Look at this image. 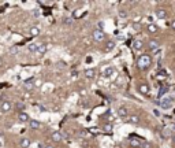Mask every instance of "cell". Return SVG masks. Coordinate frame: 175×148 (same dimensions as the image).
Listing matches in <instances>:
<instances>
[{
	"label": "cell",
	"instance_id": "cell-32",
	"mask_svg": "<svg viewBox=\"0 0 175 148\" xmlns=\"http://www.w3.org/2000/svg\"><path fill=\"white\" fill-rule=\"evenodd\" d=\"M171 27H172V29H174V30H175V19H174V21H172V22H171Z\"/></svg>",
	"mask_w": 175,
	"mask_h": 148
},
{
	"label": "cell",
	"instance_id": "cell-5",
	"mask_svg": "<svg viewBox=\"0 0 175 148\" xmlns=\"http://www.w3.org/2000/svg\"><path fill=\"white\" fill-rule=\"evenodd\" d=\"M148 48H149V51L159 50V48H160V41H159V40H156V39L149 40V41H148Z\"/></svg>",
	"mask_w": 175,
	"mask_h": 148
},
{
	"label": "cell",
	"instance_id": "cell-8",
	"mask_svg": "<svg viewBox=\"0 0 175 148\" xmlns=\"http://www.w3.org/2000/svg\"><path fill=\"white\" fill-rule=\"evenodd\" d=\"M118 115L120 117V118H126V117L129 115V110L126 108L125 106H120L118 108Z\"/></svg>",
	"mask_w": 175,
	"mask_h": 148
},
{
	"label": "cell",
	"instance_id": "cell-26",
	"mask_svg": "<svg viewBox=\"0 0 175 148\" xmlns=\"http://www.w3.org/2000/svg\"><path fill=\"white\" fill-rule=\"evenodd\" d=\"M30 34H32V36H39L40 34V29H39V27H36V26L32 27V29H30Z\"/></svg>",
	"mask_w": 175,
	"mask_h": 148
},
{
	"label": "cell",
	"instance_id": "cell-16",
	"mask_svg": "<svg viewBox=\"0 0 175 148\" xmlns=\"http://www.w3.org/2000/svg\"><path fill=\"white\" fill-rule=\"evenodd\" d=\"M146 29H148V32L152 33V34H155V33L159 32V27H157V25H155V24H149L148 26H146Z\"/></svg>",
	"mask_w": 175,
	"mask_h": 148
},
{
	"label": "cell",
	"instance_id": "cell-30",
	"mask_svg": "<svg viewBox=\"0 0 175 148\" xmlns=\"http://www.w3.org/2000/svg\"><path fill=\"white\" fill-rule=\"evenodd\" d=\"M90 133H92V134H97V133H98V130L96 129V127H93V129H90Z\"/></svg>",
	"mask_w": 175,
	"mask_h": 148
},
{
	"label": "cell",
	"instance_id": "cell-15",
	"mask_svg": "<svg viewBox=\"0 0 175 148\" xmlns=\"http://www.w3.org/2000/svg\"><path fill=\"white\" fill-rule=\"evenodd\" d=\"M37 50H39V44H36V43H30L27 45V51L30 53H37Z\"/></svg>",
	"mask_w": 175,
	"mask_h": 148
},
{
	"label": "cell",
	"instance_id": "cell-28",
	"mask_svg": "<svg viewBox=\"0 0 175 148\" xmlns=\"http://www.w3.org/2000/svg\"><path fill=\"white\" fill-rule=\"evenodd\" d=\"M141 148H152L149 141H141Z\"/></svg>",
	"mask_w": 175,
	"mask_h": 148
},
{
	"label": "cell",
	"instance_id": "cell-22",
	"mask_svg": "<svg viewBox=\"0 0 175 148\" xmlns=\"http://www.w3.org/2000/svg\"><path fill=\"white\" fill-rule=\"evenodd\" d=\"M15 108L18 110L19 113H23V108H25V103H22V101H17V103H15Z\"/></svg>",
	"mask_w": 175,
	"mask_h": 148
},
{
	"label": "cell",
	"instance_id": "cell-20",
	"mask_svg": "<svg viewBox=\"0 0 175 148\" xmlns=\"http://www.w3.org/2000/svg\"><path fill=\"white\" fill-rule=\"evenodd\" d=\"M103 132H105V133H111L112 132V129H114V126H112V124H105V125H103Z\"/></svg>",
	"mask_w": 175,
	"mask_h": 148
},
{
	"label": "cell",
	"instance_id": "cell-7",
	"mask_svg": "<svg viewBox=\"0 0 175 148\" xmlns=\"http://www.w3.org/2000/svg\"><path fill=\"white\" fill-rule=\"evenodd\" d=\"M114 74H115V69H114V67H111V66L105 67V69H104V71H103V76H104V77H105V78L112 77Z\"/></svg>",
	"mask_w": 175,
	"mask_h": 148
},
{
	"label": "cell",
	"instance_id": "cell-33",
	"mask_svg": "<svg viewBox=\"0 0 175 148\" xmlns=\"http://www.w3.org/2000/svg\"><path fill=\"white\" fill-rule=\"evenodd\" d=\"M172 144H175V136H172Z\"/></svg>",
	"mask_w": 175,
	"mask_h": 148
},
{
	"label": "cell",
	"instance_id": "cell-21",
	"mask_svg": "<svg viewBox=\"0 0 175 148\" xmlns=\"http://www.w3.org/2000/svg\"><path fill=\"white\" fill-rule=\"evenodd\" d=\"M30 143H32V141H30L29 139H22L21 143H19V145H21L22 148H29L30 147Z\"/></svg>",
	"mask_w": 175,
	"mask_h": 148
},
{
	"label": "cell",
	"instance_id": "cell-6",
	"mask_svg": "<svg viewBox=\"0 0 175 148\" xmlns=\"http://www.w3.org/2000/svg\"><path fill=\"white\" fill-rule=\"evenodd\" d=\"M51 139H52V141H55V143H60L63 140V134L60 133V132L55 130V132H52V134H51Z\"/></svg>",
	"mask_w": 175,
	"mask_h": 148
},
{
	"label": "cell",
	"instance_id": "cell-10",
	"mask_svg": "<svg viewBox=\"0 0 175 148\" xmlns=\"http://www.w3.org/2000/svg\"><path fill=\"white\" fill-rule=\"evenodd\" d=\"M138 92L139 93H142V95H148L149 93V85L148 84H139Z\"/></svg>",
	"mask_w": 175,
	"mask_h": 148
},
{
	"label": "cell",
	"instance_id": "cell-31",
	"mask_svg": "<svg viewBox=\"0 0 175 148\" xmlns=\"http://www.w3.org/2000/svg\"><path fill=\"white\" fill-rule=\"evenodd\" d=\"M71 19H66V21H64V24H67V25H70V24H71Z\"/></svg>",
	"mask_w": 175,
	"mask_h": 148
},
{
	"label": "cell",
	"instance_id": "cell-19",
	"mask_svg": "<svg viewBox=\"0 0 175 148\" xmlns=\"http://www.w3.org/2000/svg\"><path fill=\"white\" fill-rule=\"evenodd\" d=\"M126 122H130L133 125H138L139 124V117L138 115H131L129 119H126Z\"/></svg>",
	"mask_w": 175,
	"mask_h": 148
},
{
	"label": "cell",
	"instance_id": "cell-13",
	"mask_svg": "<svg viewBox=\"0 0 175 148\" xmlns=\"http://www.w3.org/2000/svg\"><path fill=\"white\" fill-rule=\"evenodd\" d=\"M156 17L159 18V19H166V18H167V12H166V10H163V8H157V10H156Z\"/></svg>",
	"mask_w": 175,
	"mask_h": 148
},
{
	"label": "cell",
	"instance_id": "cell-24",
	"mask_svg": "<svg viewBox=\"0 0 175 148\" xmlns=\"http://www.w3.org/2000/svg\"><path fill=\"white\" fill-rule=\"evenodd\" d=\"M130 144H131V147H134V148L141 147V141H139V140H137V139H131Z\"/></svg>",
	"mask_w": 175,
	"mask_h": 148
},
{
	"label": "cell",
	"instance_id": "cell-1",
	"mask_svg": "<svg viewBox=\"0 0 175 148\" xmlns=\"http://www.w3.org/2000/svg\"><path fill=\"white\" fill-rule=\"evenodd\" d=\"M151 65H152V58L149 55H141L138 58V60H137V67L139 70H146V69L151 67Z\"/></svg>",
	"mask_w": 175,
	"mask_h": 148
},
{
	"label": "cell",
	"instance_id": "cell-14",
	"mask_svg": "<svg viewBox=\"0 0 175 148\" xmlns=\"http://www.w3.org/2000/svg\"><path fill=\"white\" fill-rule=\"evenodd\" d=\"M25 85V89H27V91H30V89L34 88V78H30V80H26L23 82Z\"/></svg>",
	"mask_w": 175,
	"mask_h": 148
},
{
	"label": "cell",
	"instance_id": "cell-29",
	"mask_svg": "<svg viewBox=\"0 0 175 148\" xmlns=\"http://www.w3.org/2000/svg\"><path fill=\"white\" fill-rule=\"evenodd\" d=\"M166 92H168V86H163V88H160V92H159V96H163V93H166Z\"/></svg>",
	"mask_w": 175,
	"mask_h": 148
},
{
	"label": "cell",
	"instance_id": "cell-35",
	"mask_svg": "<svg viewBox=\"0 0 175 148\" xmlns=\"http://www.w3.org/2000/svg\"><path fill=\"white\" fill-rule=\"evenodd\" d=\"M115 148H122V145H116V147Z\"/></svg>",
	"mask_w": 175,
	"mask_h": 148
},
{
	"label": "cell",
	"instance_id": "cell-25",
	"mask_svg": "<svg viewBox=\"0 0 175 148\" xmlns=\"http://www.w3.org/2000/svg\"><path fill=\"white\" fill-rule=\"evenodd\" d=\"M161 136H163L164 139H168V137L171 136V130H170V129H163V132H161Z\"/></svg>",
	"mask_w": 175,
	"mask_h": 148
},
{
	"label": "cell",
	"instance_id": "cell-3",
	"mask_svg": "<svg viewBox=\"0 0 175 148\" xmlns=\"http://www.w3.org/2000/svg\"><path fill=\"white\" fill-rule=\"evenodd\" d=\"M92 37H93V40H95L96 43H101V41L105 40V33H104L101 29H96V30H93Z\"/></svg>",
	"mask_w": 175,
	"mask_h": 148
},
{
	"label": "cell",
	"instance_id": "cell-18",
	"mask_svg": "<svg viewBox=\"0 0 175 148\" xmlns=\"http://www.w3.org/2000/svg\"><path fill=\"white\" fill-rule=\"evenodd\" d=\"M96 76V71L93 70V69H88V70L85 71V77L88 78V80H92V78H95Z\"/></svg>",
	"mask_w": 175,
	"mask_h": 148
},
{
	"label": "cell",
	"instance_id": "cell-27",
	"mask_svg": "<svg viewBox=\"0 0 175 148\" xmlns=\"http://www.w3.org/2000/svg\"><path fill=\"white\" fill-rule=\"evenodd\" d=\"M118 15H119L120 18H126V17H127V11L122 8V10H119V11H118Z\"/></svg>",
	"mask_w": 175,
	"mask_h": 148
},
{
	"label": "cell",
	"instance_id": "cell-4",
	"mask_svg": "<svg viewBox=\"0 0 175 148\" xmlns=\"http://www.w3.org/2000/svg\"><path fill=\"white\" fill-rule=\"evenodd\" d=\"M11 108H12V104L10 103L8 100H3L2 103H0V111H2V113H4V114L10 113Z\"/></svg>",
	"mask_w": 175,
	"mask_h": 148
},
{
	"label": "cell",
	"instance_id": "cell-9",
	"mask_svg": "<svg viewBox=\"0 0 175 148\" xmlns=\"http://www.w3.org/2000/svg\"><path fill=\"white\" fill-rule=\"evenodd\" d=\"M18 121L21 122V124H26V122L30 121V117L27 115L26 113H19L18 114Z\"/></svg>",
	"mask_w": 175,
	"mask_h": 148
},
{
	"label": "cell",
	"instance_id": "cell-36",
	"mask_svg": "<svg viewBox=\"0 0 175 148\" xmlns=\"http://www.w3.org/2000/svg\"><path fill=\"white\" fill-rule=\"evenodd\" d=\"M0 63H2V59H0Z\"/></svg>",
	"mask_w": 175,
	"mask_h": 148
},
{
	"label": "cell",
	"instance_id": "cell-11",
	"mask_svg": "<svg viewBox=\"0 0 175 148\" xmlns=\"http://www.w3.org/2000/svg\"><path fill=\"white\" fill-rule=\"evenodd\" d=\"M144 48V43L141 40H134L133 41V50L134 51H142Z\"/></svg>",
	"mask_w": 175,
	"mask_h": 148
},
{
	"label": "cell",
	"instance_id": "cell-2",
	"mask_svg": "<svg viewBox=\"0 0 175 148\" xmlns=\"http://www.w3.org/2000/svg\"><path fill=\"white\" fill-rule=\"evenodd\" d=\"M174 106V98L172 96H164L160 100V107L164 110H168Z\"/></svg>",
	"mask_w": 175,
	"mask_h": 148
},
{
	"label": "cell",
	"instance_id": "cell-34",
	"mask_svg": "<svg viewBox=\"0 0 175 148\" xmlns=\"http://www.w3.org/2000/svg\"><path fill=\"white\" fill-rule=\"evenodd\" d=\"M44 148H54V147H52V145H45Z\"/></svg>",
	"mask_w": 175,
	"mask_h": 148
},
{
	"label": "cell",
	"instance_id": "cell-23",
	"mask_svg": "<svg viewBox=\"0 0 175 148\" xmlns=\"http://www.w3.org/2000/svg\"><path fill=\"white\" fill-rule=\"evenodd\" d=\"M114 48H115V41H108L107 44H105V48H104V50L108 52V51H112Z\"/></svg>",
	"mask_w": 175,
	"mask_h": 148
},
{
	"label": "cell",
	"instance_id": "cell-17",
	"mask_svg": "<svg viewBox=\"0 0 175 148\" xmlns=\"http://www.w3.org/2000/svg\"><path fill=\"white\" fill-rule=\"evenodd\" d=\"M48 50V45L44 44V43H41V44H39V50H37V53H40V55H44L45 52H47Z\"/></svg>",
	"mask_w": 175,
	"mask_h": 148
},
{
	"label": "cell",
	"instance_id": "cell-12",
	"mask_svg": "<svg viewBox=\"0 0 175 148\" xmlns=\"http://www.w3.org/2000/svg\"><path fill=\"white\" fill-rule=\"evenodd\" d=\"M40 126H41V124H40L39 121H36V119H30V121H29V127H30V129H33V130L40 129Z\"/></svg>",
	"mask_w": 175,
	"mask_h": 148
}]
</instances>
